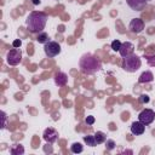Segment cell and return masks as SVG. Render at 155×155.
Masks as SVG:
<instances>
[{"instance_id": "4316f807", "label": "cell", "mask_w": 155, "mask_h": 155, "mask_svg": "<svg viewBox=\"0 0 155 155\" xmlns=\"http://www.w3.org/2000/svg\"><path fill=\"white\" fill-rule=\"evenodd\" d=\"M147 1H149V0H147Z\"/></svg>"}, {"instance_id": "8fae6325", "label": "cell", "mask_w": 155, "mask_h": 155, "mask_svg": "<svg viewBox=\"0 0 155 155\" xmlns=\"http://www.w3.org/2000/svg\"><path fill=\"white\" fill-rule=\"evenodd\" d=\"M126 2L133 11H142L147 6V0H126Z\"/></svg>"}, {"instance_id": "7c38bea8", "label": "cell", "mask_w": 155, "mask_h": 155, "mask_svg": "<svg viewBox=\"0 0 155 155\" xmlns=\"http://www.w3.org/2000/svg\"><path fill=\"white\" fill-rule=\"evenodd\" d=\"M54 84L57 86H65L68 84V75L63 71H58L54 75Z\"/></svg>"}, {"instance_id": "484cf974", "label": "cell", "mask_w": 155, "mask_h": 155, "mask_svg": "<svg viewBox=\"0 0 155 155\" xmlns=\"http://www.w3.org/2000/svg\"><path fill=\"white\" fill-rule=\"evenodd\" d=\"M31 1H33V4H34V5H39V4L41 2L40 0H31Z\"/></svg>"}, {"instance_id": "d4e9b609", "label": "cell", "mask_w": 155, "mask_h": 155, "mask_svg": "<svg viewBox=\"0 0 155 155\" xmlns=\"http://www.w3.org/2000/svg\"><path fill=\"white\" fill-rule=\"evenodd\" d=\"M1 115H2V125H1V128H4V127L6 126V114L2 111Z\"/></svg>"}, {"instance_id": "cb8c5ba5", "label": "cell", "mask_w": 155, "mask_h": 155, "mask_svg": "<svg viewBox=\"0 0 155 155\" xmlns=\"http://www.w3.org/2000/svg\"><path fill=\"white\" fill-rule=\"evenodd\" d=\"M21 45H22V41H21L19 39H17V40H15V41L12 42V46H13V47H21Z\"/></svg>"}, {"instance_id": "6da1fadb", "label": "cell", "mask_w": 155, "mask_h": 155, "mask_svg": "<svg viewBox=\"0 0 155 155\" xmlns=\"http://www.w3.org/2000/svg\"><path fill=\"white\" fill-rule=\"evenodd\" d=\"M79 68L82 74L92 75L101 70L102 62L97 56H94L92 53H85L79 59Z\"/></svg>"}, {"instance_id": "d6986e66", "label": "cell", "mask_w": 155, "mask_h": 155, "mask_svg": "<svg viewBox=\"0 0 155 155\" xmlns=\"http://www.w3.org/2000/svg\"><path fill=\"white\" fill-rule=\"evenodd\" d=\"M115 142L113 140V139H107L105 140V148H107V150L108 151H110V150H113L114 148H115Z\"/></svg>"}, {"instance_id": "8992f818", "label": "cell", "mask_w": 155, "mask_h": 155, "mask_svg": "<svg viewBox=\"0 0 155 155\" xmlns=\"http://www.w3.org/2000/svg\"><path fill=\"white\" fill-rule=\"evenodd\" d=\"M138 120L140 122H143L145 126L147 125H150L155 120V113H154V110H151V109H143L139 113V115H138Z\"/></svg>"}, {"instance_id": "9c48e42d", "label": "cell", "mask_w": 155, "mask_h": 155, "mask_svg": "<svg viewBox=\"0 0 155 155\" xmlns=\"http://www.w3.org/2000/svg\"><path fill=\"white\" fill-rule=\"evenodd\" d=\"M133 51H134V45L130 41H125L121 44V47L119 50V53L121 57H128L131 54H133Z\"/></svg>"}, {"instance_id": "603a6c76", "label": "cell", "mask_w": 155, "mask_h": 155, "mask_svg": "<svg viewBox=\"0 0 155 155\" xmlns=\"http://www.w3.org/2000/svg\"><path fill=\"white\" fill-rule=\"evenodd\" d=\"M139 102H140V103H148V102H149V97H148L147 94H142V96L139 97Z\"/></svg>"}, {"instance_id": "44dd1931", "label": "cell", "mask_w": 155, "mask_h": 155, "mask_svg": "<svg viewBox=\"0 0 155 155\" xmlns=\"http://www.w3.org/2000/svg\"><path fill=\"white\" fill-rule=\"evenodd\" d=\"M145 57H147V61H148L149 65L155 67V56H145Z\"/></svg>"}, {"instance_id": "9a60e30c", "label": "cell", "mask_w": 155, "mask_h": 155, "mask_svg": "<svg viewBox=\"0 0 155 155\" xmlns=\"http://www.w3.org/2000/svg\"><path fill=\"white\" fill-rule=\"evenodd\" d=\"M93 136H94V139H96V143H97V144L105 143V140H107V136H105V133L102 132V131H97Z\"/></svg>"}, {"instance_id": "7a4b0ae2", "label": "cell", "mask_w": 155, "mask_h": 155, "mask_svg": "<svg viewBox=\"0 0 155 155\" xmlns=\"http://www.w3.org/2000/svg\"><path fill=\"white\" fill-rule=\"evenodd\" d=\"M47 15L42 11H33L25 19V25L30 33H40L44 31L45 25L47 23Z\"/></svg>"}, {"instance_id": "30bf717a", "label": "cell", "mask_w": 155, "mask_h": 155, "mask_svg": "<svg viewBox=\"0 0 155 155\" xmlns=\"http://www.w3.org/2000/svg\"><path fill=\"white\" fill-rule=\"evenodd\" d=\"M130 130H131V133H132V134H134V136H140V134H143L144 131H145V125L138 120V121L132 122Z\"/></svg>"}, {"instance_id": "277c9868", "label": "cell", "mask_w": 155, "mask_h": 155, "mask_svg": "<svg viewBox=\"0 0 155 155\" xmlns=\"http://www.w3.org/2000/svg\"><path fill=\"white\" fill-rule=\"evenodd\" d=\"M62 48H61V45L57 42V41H52L50 40L48 42H46L44 45V52L45 54L48 57V58H53L56 56H58L61 53Z\"/></svg>"}, {"instance_id": "2e32d148", "label": "cell", "mask_w": 155, "mask_h": 155, "mask_svg": "<svg viewBox=\"0 0 155 155\" xmlns=\"http://www.w3.org/2000/svg\"><path fill=\"white\" fill-rule=\"evenodd\" d=\"M36 41H38L39 44H44V45H45L46 42H48V41H50L48 34H47V33H45V31H40V33H38Z\"/></svg>"}, {"instance_id": "52a82bcc", "label": "cell", "mask_w": 155, "mask_h": 155, "mask_svg": "<svg viewBox=\"0 0 155 155\" xmlns=\"http://www.w3.org/2000/svg\"><path fill=\"white\" fill-rule=\"evenodd\" d=\"M42 137H44V139H45L47 143L52 144V143H54V142L58 139V131H57L56 128H53V127H47V128L44 131Z\"/></svg>"}, {"instance_id": "4fadbf2b", "label": "cell", "mask_w": 155, "mask_h": 155, "mask_svg": "<svg viewBox=\"0 0 155 155\" xmlns=\"http://www.w3.org/2000/svg\"><path fill=\"white\" fill-rule=\"evenodd\" d=\"M153 80H154V74H153L151 71H149V70L143 71V73L140 74V76L138 78V82H139V84H147V82H151Z\"/></svg>"}, {"instance_id": "e0dca14e", "label": "cell", "mask_w": 155, "mask_h": 155, "mask_svg": "<svg viewBox=\"0 0 155 155\" xmlns=\"http://www.w3.org/2000/svg\"><path fill=\"white\" fill-rule=\"evenodd\" d=\"M70 150H71V153H74V154H79V153H82L84 147H82L81 143L75 142V143H73V144L70 145Z\"/></svg>"}, {"instance_id": "5bb4252c", "label": "cell", "mask_w": 155, "mask_h": 155, "mask_svg": "<svg viewBox=\"0 0 155 155\" xmlns=\"http://www.w3.org/2000/svg\"><path fill=\"white\" fill-rule=\"evenodd\" d=\"M10 154L12 155H23L24 154V148L21 144H13L10 148Z\"/></svg>"}, {"instance_id": "ac0fdd59", "label": "cell", "mask_w": 155, "mask_h": 155, "mask_svg": "<svg viewBox=\"0 0 155 155\" xmlns=\"http://www.w3.org/2000/svg\"><path fill=\"white\" fill-rule=\"evenodd\" d=\"M84 140H85V143H86L88 147H94V145H97L96 139H94V136H85V137H84Z\"/></svg>"}, {"instance_id": "5b68a950", "label": "cell", "mask_w": 155, "mask_h": 155, "mask_svg": "<svg viewBox=\"0 0 155 155\" xmlns=\"http://www.w3.org/2000/svg\"><path fill=\"white\" fill-rule=\"evenodd\" d=\"M22 61V51L19 47H13L6 53V62L10 65H17Z\"/></svg>"}, {"instance_id": "3957f363", "label": "cell", "mask_w": 155, "mask_h": 155, "mask_svg": "<svg viewBox=\"0 0 155 155\" xmlns=\"http://www.w3.org/2000/svg\"><path fill=\"white\" fill-rule=\"evenodd\" d=\"M142 65V61L137 54H131L128 57H125L122 61V69L127 73H134L137 71Z\"/></svg>"}, {"instance_id": "ba28073f", "label": "cell", "mask_w": 155, "mask_h": 155, "mask_svg": "<svg viewBox=\"0 0 155 155\" xmlns=\"http://www.w3.org/2000/svg\"><path fill=\"white\" fill-rule=\"evenodd\" d=\"M128 29L132 33H134V34H139L144 29V22H143V19H140V18H132L131 22H130V24H128Z\"/></svg>"}, {"instance_id": "ffe728a7", "label": "cell", "mask_w": 155, "mask_h": 155, "mask_svg": "<svg viewBox=\"0 0 155 155\" xmlns=\"http://www.w3.org/2000/svg\"><path fill=\"white\" fill-rule=\"evenodd\" d=\"M121 41L120 40H114L113 42H111V48H113V51H119L120 50V47H121Z\"/></svg>"}, {"instance_id": "7402d4cb", "label": "cell", "mask_w": 155, "mask_h": 155, "mask_svg": "<svg viewBox=\"0 0 155 155\" xmlns=\"http://www.w3.org/2000/svg\"><path fill=\"white\" fill-rule=\"evenodd\" d=\"M85 121H86V124H87V125H93V124H94V116L90 115V116H87V117H86V120H85Z\"/></svg>"}]
</instances>
